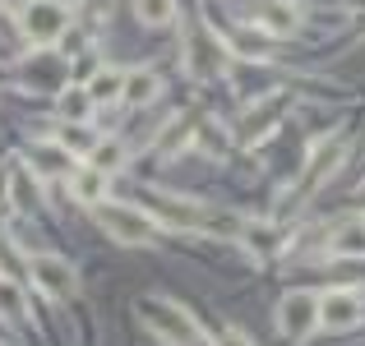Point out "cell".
<instances>
[{
	"instance_id": "1",
	"label": "cell",
	"mask_w": 365,
	"mask_h": 346,
	"mask_svg": "<svg viewBox=\"0 0 365 346\" xmlns=\"http://www.w3.org/2000/svg\"><path fill=\"white\" fill-rule=\"evenodd\" d=\"M139 319H143L148 332H158V337L171 342V346H199V342H204L199 319L190 310H180L176 300H158V295H148V300H139Z\"/></svg>"
},
{
	"instance_id": "2",
	"label": "cell",
	"mask_w": 365,
	"mask_h": 346,
	"mask_svg": "<svg viewBox=\"0 0 365 346\" xmlns=\"http://www.w3.org/2000/svg\"><path fill=\"white\" fill-rule=\"evenodd\" d=\"M93 213H98V226L120 245H153V236H158V222L134 204H107L102 199V204H93Z\"/></svg>"
},
{
	"instance_id": "3",
	"label": "cell",
	"mask_w": 365,
	"mask_h": 346,
	"mask_svg": "<svg viewBox=\"0 0 365 346\" xmlns=\"http://www.w3.org/2000/svg\"><path fill=\"white\" fill-rule=\"evenodd\" d=\"M19 28H24V37L33 46H51L70 28V5L65 0H28L19 9Z\"/></svg>"
},
{
	"instance_id": "4",
	"label": "cell",
	"mask_w": 365,
	"mask_h": 346,
	"mask_svg": "<svg viewBox=\"0 0 365 346\" xmlns=\"http://www.w3.org/2000/svg\"><path fill=\"white\" fill-rule=\"evenodd\" d=\"M277 328H282V337H292V342L310 337V332L319 328V295L287 291L282 300H277Z\"/></svg>"
},
{
	"instance_id": "5",
	"label": "cell",
	"mask_w": 365,
	"mask_h": 346,
	"mask_svg": "<svg viewBox=\"0 0 365 346\" xmlns=\"http://www.w3.org/2000/svg\"><path fill=\"white\" fill-rule=\"evenodd\" d=\"M28 273H33V286L46 300H70V295L79 291V273L56 254H37L33 263H28Z\"/></svg>"
},
{
	"instance_id": "6",
	"label": "cell",
	"mask_w": 365,
	"mask_h": 346,
	"mask_svg": "<svg viewBox=\"0 0 365 346\" xmlns=\"http://www.w3.org/2000/svg\"><path fill=\"white\" fill-rule=\"evenodd\" d=\"M365 319V300H361V291H329V295H319V323L324 328H356V323Z\"/></svg>"
},
{
	"instance_id": "7",
	"label": "cell",
	"mask_w": 365,
	"mask_h": 346,
	"mask_svg": "<svg viewBox=\"0 0 365 346\" xmlns=\"http://www.w3.org/2000/svg\"><path fill=\"white\" fill-rule=\"evenodd\" d=\"M347 157V152H342V139H324L319 148L310 152V167H305V176H301V189H296V194H314V189L324 185V180L333 176V171H338V162Z\"/></svg>"
},
{
	"instance_id": "8",
	"label": "cell",
	"mask_w": 365,
	"mask_h": 346,
	"mask_svg": "<svg viewBox=\"0 0 365 346\" xmlns=\"http://www.w3.org/2000/svg\"><path fill=\"white\" fill-rule=\"evenodd\" d=\"M259 28H264L268 37H292L296 28H301V9H296L292 0H264V5H259Z\"/></svg>"
},
{
	"instance_id": "9",
	"label": "cell",
	"mask_w": 365,
	"mask_h": 346,
	"mask_svg": "<svg viewBox=\"0 0 365 346\" xmlns=\"http://www.w3.org/2000/svg\"><path fill=\"white\" fill-rule=\"evenodd\" d=\"M329 249L342 258H361L365 254V222H338L329 236Z\"/></svg>"
},
{
	"instance_id": "10",
	"label": "cell",
	"mask_w": 365,
	"mask_h": 346,
	"mask_svg": "<svg viewBox=\"0 0 365 346\" xmlns=\"http://www.w3.org/2000/svg\"><path fill=\"white\" fill-rule=\"evenodd\" d=\"M70 189H74L79 204H102V194H107V171H98L88 162L83 171H74V176H70Z\"/></svg>"
},
{
	"instance_id": "11",
	"label": "cell",
	"mask_w": 365,
	"mask_h": 346,
	"mask_svg": "<svg viewBox=\"0 0 365 346\" xmlns=\"http://www.w3.org/2000/svg\"><path fill=\"white\" fill-rule=\"evenodd\" d=\"M56 143H61L65 152H74V157H88V152L98 148V134L83 130V120H61V130H56Z\"/></svg>"
},
{
	"instance_id": "12",
	"label": "cell",
	"mask_w": 365,
	"mask_h": 346,
	"mask_svg": "<svg viewBox=\"0 0 365 346\" xmlns=\"http://www.w3.org/2000/svg\"><path fill=\"white\" fill-rule=\"evenodd\" d=\"M158 74L153 70H134V74H125V88H120V98L130 102V107H148L153 98H158Z\"/></svg>"
},
{
	"instance_id": "13",
	"label": "cell",
	"mask_w": 365,
	"mask_h": 346,
	"mask_svg": "<svg viewBox=\"0 0 365 346\" xmlns=\"http://www.w3.org/2000/svg\"><path fill=\"white\" fill-rule=\"evenodd\" d=\"M282 107H287L282 93H273V98L255 102V107H250V120L241 125V143H255V139H259V130H264V125H273V111H282Z\"/></svg>"
},
{
	"instance_id": "14",
	"label": "cell",
	"mask_w": 365,
	"mask_h": 346,
	"mask_svg": "<svg viewBox=\"0 0 365 346\" xmlns=\"http://www.w3.org/2000/svg\"><path fill=\"white\" fill-rule=\"evenodd\" d=\"M134 19L143 28H167L176 23V0H134Z\"/></svg>"
},
{
	"instance_id": "15",
	"label": "cell",
	"mask_w": 365,
	"mask_h": 346,
	"mask_svg": "<svg viewBox=\"0 0 365 346\" xmlns=\"http://www.w3.org/2000/svg\"><path fill=\"white\" fill-rule=\"evenodd\" d=\"M56 111H61V120H88L93 111V98L83 83H70V88H61V102H56Z\"/></svg>"
},
{
	"instance_id": "16",
	"label": "cell",
	"mask_w": 365,
	"mask_h": 346,
	"mask_svg": "<svg viewBox=\"0 0 365 346\" xmlns=\"http://www.w3.org/2000/svg\"><path fill=\"white\" fill-rule=\"evenodd\" d=\"M217 61H222V51H217L213 37H204V33L190 37V70H195V74H204V79H208V74L217 70Z\"/></svg>"
},
{
	"instance_id": "17",
	"label": "cell",
	"mask_w": 365,
	"mask_h": 346,
	"mask_svg": "<svg viewBox=\"0 0 365 346\" xmlns=\"http://www.w3.org/2000/svg\"><path fill=\"white\" fill-rule=\"evenodd\" d=\"M83 88H88L93 107H98V102H116V98H120V88H125V74H116V70H98L88 83H83Z\"/></svg>"
},
{
	"instance_id": "18",
	"label": "cell",
	"mask_w": 365,
	"mask_h": 346,
	"mask_svg": "<svg viewBox=\"0 0 365 346\" xmlns=\"http://www.w3.org/2000/svg\"><path fill=\"white\" fill-rule=\"evenodd\" d=\"M241 240H245V249L255 258H268V254H273V245H277V236H273V226H268V222H241Z\"/></svg>"
},
{
	"instance_id": "19",
	"label": "cell",
	"mask_w": 365,
	"mask_h": 346,
	"mask_svg": "<svg viewBox=\"0 0 365 346\" xmlns=\"http://www.w3.org/2000/svg\"><path fill=\"white\" fill-rule=\"evenodd\" d=\"M9 194H14V204L24 208V213H33V208L42 204V194H37V180H33V171H14V176H9Z\"/></svg>"
},
{
	"instance_id": "20",
	"label": "cell",
	"mask_w": 365,
	"mask_h": 346,
	"mask_svg": "<svg viewBox=\"0 0 365 346\" xmlns=\"http://www.w3.org/2000/svg\"><path fill=\"white\" fill-rule=\"evenodd\" d=\"M217 346H255V342H250V337H245L241 328H227L222 337H217Z\"/></svg>"
},
{
	"instance_id": "21",
	"label": "cell",
	"mask_w": 365,
	"mask_h": 346,
	"mask_svg": "<svg viewBox=\"0 0 365 346\" xmlns=\"http://www.w3.org/2000/svg\"><path fill=\"white\" fill-rule=\"evenodd\" d=\"M5 185H9V176H5V171H0V194H5Z\"/></svg>"
},
{
	"instance_id": "22",
	"label": "cell",
	"mask_w": 365,
	"mask_h": 346,
	"mask_svg": "<svg viewBox=\"0 0 365 346\" xmlns=\"http://www.w3.org/2000/svg\"><path fill=\"white\" fill-rule=\"evenodd\" d=\"M361 222H365V217H361Z\"/></svg>"
}]
</instances>
